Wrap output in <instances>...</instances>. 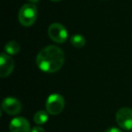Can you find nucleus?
I'll use <instances>...</instances> for the list:
<instances>
[{
    "label": "nucleus",
    "instance_id": "f257e3e1",
    "mask_svg": "<svg viewBox=\"0 0 132 132\" xmlns=\"http://www.w3.org/2000/svg\"><path fill=\"white\" fill-rule=\"evenodd\" d=\"M64 63V53L56 45H48L36 56V64L41 71L53 73L60 70Z\"/></svg>",
    "mask_w": 132,
    "mask_h": 132
},
{
    "label": "nucleus",
    "instance_id": "f03ea898",
    "mask_svg": "<svg viewBox=\"0 0 132 132\" xmlns=\"http://www.w3.org/2000/svg\"><path fill=\"white\" fill-rule=\"evenodd\" d=\"M37 19V8L34 4H26L20 8L18 20L22 26H31Z\"/></svg>",
    "mask_w": 132,
    "mask_h": 132
},
{
    "label": "nucleus",
    "instance_id": "7ed1b4c3",
    "mask_svg": "<svg viewBox=\"0 0 132 132\" xmlns=\"http://www.w3.org/2000/svg\"><path fill=\"white\" fill-rule=\"evenodd\" d=\"M65 106V101L61 94L53 93L46 100V111L51 115H58L63 110Z\"/></svg>",
    "mask_w": 132,
    "mask_h": 132
},
{
    "label": "nucleus",
    "instance_id": "20e7f679",
    "mask_svg": "<svg viewBox=\"0 0 132 132\" xmlns=\"http://www.w3.org/2000/svg\"><path fill=\"white\" fill-rule=\"evenodd\" d=\"M49 37L57 44H63L68 38V32L62 24L53 23L48 28Z\"/></svg>",
    "mask_w": 132,
    "mask_h": 132
},
{
    "label": "nucleus",
    "instance_id": "39448f33",
    "mask_svg": "<svg viewBox=\"0 0 132 132\" xmlns=\"http://www.w3.org/2000/svg\"><path fill=\"white\" fill-rule=\"evenodd\" d=\"M116 122L121 128L132 129V110L129 108H121L116 113Z\"/></svg>",
    "mask_w": 132,
    "mask_h": 132
},
{
    "label": "nucleus",
    "instance_id": "423d86ee",
    "mask_svg": "<svg viewBox=\"0 0 132 132\" xmlns=\"http://www.w3.org/2000/svg\"><path fill=\"white\" fill-rule=\"evenodd\" d=\"M2 110L8 115H17L22 110V104L15 98L7 97L3 100Z\"/></svg>",
    "mask_w": 132,
    "mask_h": 132
},
{
    "label": "nucleus",
    "instance_id": "0eeeda50",
    "mask_svg": "<svg viewBox=\"0 0 132 132\" xmlns=\"http://www.w3.org/2000/svg\"><path fill=\"white\" fill-rule=\"evenodd\" d=\"M15 68L14 59L7 53H3L0 56V76L2 78L7 77L12 73Z\"/></svg>",
    "mask_w": 132,
    "mask_h": 132
},
{
    "label": "nucleus",
    "instance_id": "6e6552de",
    "mask_svg": "<svg viewBox=\"0 0 132 132\" xmlns=\"http://www.w3.org/2000/svg\"><path fill=\"white\" fill-rule=\"evenodd\" d=\"M9 128L11 132H30V123L23 117H16L10 121Z\"/></svg>",
    "mask_w": 132,
    "mask_h": 132
},
{
    "label": "nucleus",
    "instance_id": "1a4fd4ad",
    "mask_svg": "<svg viewBox=\"0 0 132 132\" xmlns=\"http://www.w3.org/2000/svg\"><path fill=\"white\" fill-rule=\"evenodd\" d=\"M5 51L7 54L15 55L20 51V44L16 41H10L5 45Z\"/></svg>",
    "mask_w": 132,
    "mask_h": 132
},
{
    "label": "nucleus",
    "instance_id": "9d476101",
    "mask_svg": "<svg viewBox=\"0 0 132 132\" xmlns=\"http://www.w3.org/2000/svg\"><path fill=\"white\" fill-rule=\"evenodd\" d=\"M71 44L75 48H82L86 44V40L82 35L76 34V35H72L71 38Z\"/></svg>",
    "mask_w": 132,
    "mask_h": 132
},
{
    "label": "nucleus",
    "instance_id": "9b49d317",
    "mask_svg": "<svg viewBox=\"0 0 132 132\" xmlns=\"http://www.w3.org/2000/svg\"><path fill=\"white\" fill-rule=\"evenodd\" d=\"M48 112L44 110H39L34 116V121L37 125H43L48 120Z\"/></svg>",
    "mask_w": 132,
    "mask_h": 132
},
{
    "label": "nucleus",
    "instance_id": "f8f14e48",
    "mask_svg": "<svg viewBox=\"0 0 132 132\" xmlns=\"http://www.w3.org/2000/svg\"><path fill=\"white\" fill-rule=\"evenodd\" d=\"M31 132H45L44 129L42 128V127H39V126H35L32 128Z\"/></svg>",
    "mask_w": 132,
    "mask_h": 132
},
{
    "label": "nucleus",
    "instance_id": "ddd939ff",
    "mask_svg": "<svg viewBox=\"0 0 132 132\" xmlns=\"http://www.w3.org/2000/svg\"><path fill=\"white\" fill-rule=\"evenodd\" d=\"M105 132H122L119 128H108Z\"/></svg>",
    "mask_w": 132,
    "mask_h": 132
},
{
    "label": "nucleus",
    "instance_id": "4468645a",
    "mask_svg": "<svg viewBox=\"0 0 132 132\" xmlns=\"http://www.w3.org/2000/svg\"><path fill=\"white\" fill-rule=\"evenodd\" d=\"M29 2H31L32 4H35V3H37V2H39V0H28Z\"/></svg>",
    "mask_w": 132,
    "mask_h": 132
},
{
    "label": "nucleus",
    "instance_id": "2eb2a0df",
    "mask_svg": "<svg viewBox=\"0 0 132 132\" xmlns=\"http://www.w3.org/2000/svg\"><path fill=\"white\" fill-rule=\"evenodd\" d=\"M51 1H53V2H58V1H60V0H51Z\"/></svg>",
    "mask_w": 132,
    "mask_h": 132
}]
</instances>
